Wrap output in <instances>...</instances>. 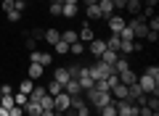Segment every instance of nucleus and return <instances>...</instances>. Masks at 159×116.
Returning a JSON list of instances; mask_svg holds the SVG:
<instances>
[{
    "instance_id": "nucleus-14",
    "label": "nucleus",
    "mask_w": 159,
    "mask_h": 116,
    "mask_svg": "<svg viewBox=\"0 0 159 116\" xmlns=\"http://www.w3.org/2000/svg\"><path fill=\"white\" fill-rule=\"evenodd\" d=\"M43 74H45V66H40V63H29V71H27L29 79H40Z\"/></svg>"
},
{
    "instance_id": "nucleus-8",
    "label": "nucleus",
    "mask_w": 159,
    "mask_h": 116,
    "mask_svg": "<svg viewBox=\"0 0 159 116\" xmlns=\"http://www.w3.org/2000/svg\"><path fill=\"white\" fill-rule=\"evenodd\" d=\"M88 45H90V55L93 58H101V53L106 50V40H90Z\"/></svg>"
},
{
    "instance_id": "nucleus-40",
    "label": "nucleus",
    "mask_w": 159,
    "mask_h": 116,
    "mask_svg": "<svg viewBox=\"0 0 159 116\" xmlns=\"http://www.w3.org/2000/svg\"><path fill=\"white\" fill-rule=\"evenodd\" d=\"M143 40H148V42L154 45V42H157V40H159V32H148V34H146V37H143Z\"/></svg>"
},
{
    "instance_id": "nucleus-33",
    "label": "nucleus",
    "mask_w": 159,
    "mask_h": 116,
    "mask_svg": "<svg viewBox=\"0 0 159 116\" xmlns=\"http://www.w3.org/2000/svg\"><path fill=\"white\" fill-rule=\"evenodd\" d=\"M21 16H24V13H19L16 8H13V11H8V13H6V19H8V21H11V24H16L19 19H21Z\"/></svg>"
},
{
    "instance_id": "nucleus-3",
    "label": "nucleus",
    "mask_w": 159,
    "mask_h": 116,
    "mask_svg": "<svg viewBox=\"0 0 159 116\" xmlns=\"http://www.w3.org/2000/svg\"><path fill=\"white\" fill-rule=\"evenodd\" d=\"M138 87H141L146 95H159V79L143 74V77H138Z\"/></svg>"
},
{
    "instance_id": "nucleus-26",
    "label": "nucleus",
    "mask_w": 159,
    "mask_h": 116,
    "mask_svg": "<svg viewBox=\"0 0 159 116\" xmlns=\"http://www.w3.org/2000/svg\"><path fill=\"white\" fill-rule=\"evenodd\" d=\"M69 53H72V55H82V53H85V42H80V40L72 42V45H69Z\"/></svg>"
},
{
    "instance_id": "nucleus-29",
    "label": "nucleus",
    "mask_w": 159,
    "mask_h": 116,
    "mask_svg": "<svg viewBox=\"0 0 159 116\" xmlns=\"http://www.w3.org/2000/svg\"><path fill=\"white\" fill-rule=\"evenodd\" d=\"M61 40H64V42H69V45H72V42H77V32L66 29V32H61Z\"/></svg>"
},
{
    "instance_id": "nucleus-28",
    "label": "nucleus",
    "mask_w": 159,
    "mask_h": 116,
    "mask_svg": "<svg viewBox=\"0 0 159 116\" xmlns=\"http://www.w3.org/2000/svg\"><path fill=\"white\" fill-rule=\"evenodd\" d=\"M98 116H117L114 103H109V105H103V108H98Z\"/></svg>"
},
{
    "instance_id": "nucleus-20",
    "label": "nucleus",
    "mask_w": 159,
    "mask_h": 116,
    "mask_svg": "<svg viewBox=\"0 0 159 116\" xmlns=\"http://www.w3.org/2000/svg\"><path fill=\"white\" fill-rule=\"evenodd\" d=\"M32 90H34V79H21V82H19V92H24V95H29V92H32Z\"/></svg>"
},
{
    "instance_id": "nucleus-7",
    "label": "nucleus",
    "mask_w": 159,
    "mask_h": 116,
    "mask_svg": "<svg viewBox=\"0 0 159 116\" xmlns=\"http://www.w3.org/2000/svg\"><path fill=\"white\" fill-rule=\"evenodd\" d=\"M77 40H80V42H90V40H96V32H93V29H90V21H88V24H82V29H80V32H77Z\"/></svg>"
},
{
    "instance_id": "nucleus-37",
    "label": "nucleus",
    "mask_w": 159,
    "mask_h": 116,
    "mask_svg": "<svg viewBox=\"0 0 159 116\" xmlns=\"http://www.w3.org/2000/svg\"><path fill=\"white\" fill-rule=\"evenodd\" d=\"M13 8H16L19 13H24V8H27V0H13Z\"/></svg>"
},
{
    "instance_id": "nucleus-12",
    "label": "nucleus",
    "mask_w": 159,
    "mask_h": 116,
    "mask_svg": "<svg viewBox=\"0 0 159 116\" xmlns=\"http://www.w3.org/2000/svg\"><path fill=\"white\" fill-rule=\"evenodd\" d=\"M53 79H56L58 84H66L69 79H72V77H69V69H66V66H58L56 71H53Z\"/></svg>"
},
{
    "instance_id": "nucleus-43",
    "label": "nucleus",
    "mask_w": 159,
    "mask_h": 116,
    "mask_svg": "<svg viewBox=\"0 0 159 116\" xmlns=\"http://www.w3.org/2000/svg\"><path fill=\"white\" fill-rule=\"evenodd\" d=\"M27 50H37V40H32V37H27Z\"/></svg>"
},
{
    "instance_id": "nucleus-41",
    "label": "nucleus",
    "mask_w": 159,
    "mask_h": 116,
    "mask_svg": "<svg viewBox=\"0 0 159 116\" xmlns=\"http://www.w3.org/2000/svg\"><path fill=\"white\" fill-rule=\"evenodd\" d=\"M13 11V0H3V13Z\"/></svg>"
},
{
    "instance_id": "nucleus-13",
    "label": "nucleus",
    "mask_w": 159,
    "mask_h": 116,
    "mask_svg": "<svg viewBox=\"0 0 159 116\" xmlns=\"http://www.w3.org/2000/svg\"><path fill=\"white\" fill-rule=\"evenodd\" d=\"M96 6H98V11H101V16H103V19H106V16H114V6H111V0H98Z\"/></svg>"
},
{
    "instance_id": "nucleus-44",
    "label": "nucleus",
    "mask_w": 159,
    "mask_h": 116,
    "mask_svg": "<svg viewBox=\"0 0 159 116\" xmlns=\"http://www.w3.org/2000/svg\"><path fill=\"white\" fill-rule=\"evenodd\" d=\"M143 3H146L148 8H157V3H159V0H143Z\"/></svg>"
},
{
    "instance_id": "nucleus-4",
    "label": "nucleus",
    "mask_w": 159,
    "mask_h": 116,
    "mask_svg": "<svg viewBox=\"0 0 159 116\" xmlns=\"http://www.w3.org/2000/svg\"><path fill=\"white\" fill-rule=\"evenodd\" d=\"M53 55L48 50H29V63H40V66H51Z\"/></svg>"
},
{
    "instance_id": "nucleus-9",
    "label": "nucleus",
    "mask_w": 159,
    "mask_h": 116,
    "mask_svg": "<svg viewBox=\"0 0 159 116\" xmlns=\"http://www.w3.org/2000/svg\"><path fill=\"white\" fill-rule=\"evenodd\" d=\"M117 79H119L122 84H133V82H138V74L133 71V69H125V71L117 74Z\"/></svg>"
},
{
    "instance_id": "nucleus-39",
    "label": "nucleus",
    "mask_w": 159,
    "mask_h": 116,
    "mask_svg": "<svg viewBox=\"0 0 159 116\" xmlns=\"http://www.w3.org/2000/svg\"><path fill=\"white\" fill-rule=\"evenodd\" d=\"M111 6H114V11H122L127 6V0H111Z\"/></svg>"
},
{
    "instance_id": "nucleus-48",
    "label": "nucleus",
    "mask_w": 159,
    "mask_h": 116,
    "mask_svg": "<svg viewBox=\"0 0 159 116\" xmlns=\"http://www.w3.org/2000/svg\"><path fill=\"white\" fill-rule=\"evenodd\" d=\"M66 3H77V6H80V0H66Z\"/></svg>"
},
{
    "instance_id": "nucleus-11",
    "label": "nucleus",
    "mask_w": 159,
    "mask_h": 116,
    "mask_svg": "<svg viewBox=\"0 0 159 116\" xmlns=\"http://www.w3.org/2000/svg\"><path fill=\"white\" fill-rule=\"evenodd\" d=\"M111 98H114V100H125V98H127V84L117 82V84L111 87Z\"/></svg>"
},
{
    "instance_id": "nucleus-6",
    "label": "nucleus",
    "mask_w": 159,
    "mask_h": 116,
    "mask_svg": "<svg viewBox=\"0 0 159 116\" xmlns=\"http://www.w3.org/2000/svg\"><path fill=\"white\" fill-rule=\"evenodd\" d=\"M125 24H127L125 16H109V32H111V34H119L122 29H125Z\"/></svg>"
},
{
    "instance_id": "nucleus-2",
    "label": "nucleus",
    "mask_w": 159,
    "mask_h": 116,
    "mask_svg": "<svg viewBox=\"0 0 159 116\" xmlns=\"http://www.w3.org/2000/svg\"><path fill=\"white\" fill-rule=\"evenodd\" d=\"M77 84H80V90H82V92H88V90H93V84H96V79L90 77V69L88 66H80V71H77Z\"/></svg>"
},
{
    "instance_id": "nucleus-35",
    "label": "nucleus",
    "mask_w": 159,
    "mask_h": 116,
    "mask_svg": "<svg viewBox=\"0 0 159 116\" xmlns=\"http://www.w3.org/2000/svg\"><path fill=\"white\" fill-rule=\"evenodd\" d=\"M146 74H148V77H154V79H159V66H154V63H151V66H146Z\"/></svg>"
},
{
    "instance_id": "nucleus-31",
    "label": "nucleus",
    "mask_w": 159,
    "mask_h": 116,
    "mask_svg": "<svg viewBox=\"0 0 159 116\" xmlns=\"http://www.w3.org/2000/svg\"><path fill=\"white\" fill-rule=\"evenodd\" d=\"M13 103H16V105H21V108H24V105L29 103V95H24V92H16V95H13Z\"/></svg>"
},
{
    "instance_id": "nucleus-50",
    "label": "nucleus",
    "mask_w": 159,
    "mask_h": 116,
    "mask_svg": "<svg viewBox=\"0 0 159 116\" xmlns=\"http://www.w3.org/2000/svg\"><path fill=\"white\" fill-rule=\"evenodd\" d=\"M27 3H32V0H27Z\"/></svg>"
},
{
    "instance_id": "nucleus-24",
    "label": "nucleus",
    "mask_w": 159,
    "mask_h": 116,
    "mask_svg": "<svg viewBox=\"0 0 159 116\" xmlns=\"http://www.w3.org/2000/svg\"><path fill=\"white\" fill-rule=\"evenodd\" d=\"M119 45H122V40H119V34H111V37L106 40V48H109V50H117V53H119Z\"/></svg>"
},
{
    "instance_id": "nucleus-18",
    "label": "nucleus",
    "mask_w": 159,
    "mask_h": 116,
    "mask_svg": "<svg viewBox=\"0 0 159 116\" xmlns=\"http://www.w3.org/2000/svg\"><path fill=\"white\" fill-rule=\"evenodd\" d=\"M45 95H48V90H45V87H40V84H34V90L29 92V100H34V103H40V100L45 98Z\"/></svg>"
},
{
    "instance_id": "nucleus-30",
    "label": "nucleus",
    "mask_w": 159,
    "mask_h": 116,
    "mask_svg": "<svg viewBox=\"0 0 159 116\" xmlns=\"http://www.w3.org/2000/svg\"><path fill=\"white\" fill-rule=\"evenodd\" d=\"M40 108L43 111H53V95H45V98L40 100Z\"/></svg>"
},
{
    "instance_id": "nucleus-16",
    "label": "nucleus",
    "mask_w": 159,
    "mask_h": 116,
    "mask_svg": "<svg viewBox=\"0 0 159 116\" xmlns=\"http://www.w3.org/2000/svg\"><path fill=\"white\" fill-rule=\"evenodd\" d=\"M43 114V108H40V103H34V100H29L27 105H24V116H40Z\"/></svg>"
},
{
    "instance_id": "nucleus-10",
    "label": "nucleus",
    "mask_w": 159,
    "mask_h": 116,
    "mask_svg": "<svg viewBox=\"0 0 159 116\" xmlns=\"http://www.w3.org/2000/svg\"><path fill=\"white\" fill-rule=\"evenodd\" d=\"M77 13H80V6H77V3H64V6H61V16H64V19H74Z\"/></svg>"
},
{
    "instance_id": "nucleus-49",
    "label": "nucleus",
    "mask_w": 159,
    "mask_h": 116,
    "mask_svg": "<svg viewBox=\"0 0 159 116\" xmlns=\"http://www.w3.org/2000/svg\"><path fill=\"white\" fill-rule=\"evenodd\" d=\"M135 3H143V0H135Z\"/></svg>"
},
{
    "instance_id": "nucleus-45",
    "label": "nucleus",
    "mask_w": 159,
    "mask_h": 116,
    "mask_svg": "<svg viewBox=\"0 0 159 116\" xmlns=\"http://www.w3.org/2000/svg\"><path fill=\"white\" fill-rule=\"evenodd\" d=\"M40 116H56V111H43Z\"/></svg>"
},
{
    "instance_id": "nucleus-25",
    "label": "nucleus",
    "mask_w": 159,
    "mask_h": 116,
    "mask_svg": "<svg viewBox=\"0 0 159 116\" xmlns=\"http://www.w3.org/2000/svg\"><path fill=\"white\" fill-rule=\"evenodd\" d=\"M13 95H0V108H6V111H11L13 108Z\"/></svg>"
},
{
    "instance_id": "nucleus-19",
    "label": "nucleus",
    "mask_w": 159,
    "mask_h": 116,
    "mask_svg": "<svg viewBox=\"0 0 159 116\" xmlns=\"http://www.w3.org/2000/svg\"><path fill=\"white\" fill-rule=\"evenodd\" d=\"M64 92H66V95H82V90H80L77 79H69V82L64 84Z\"/></svg>"
},
{
    "instance_id": "nucleus-46",
    "label": "nucleus",
    "mask_w": 159,
    "mask_h": 116,
    "mask_svg": "<svg viewBox=\"0 0 159 116\" xmlns=\"http://www.w3.org/2000/svg\"><path fill=\"white\" fill-rule=\"evenodd\" d=\"M82 3H85V6H96L98 0H82Z\"/></svg>"
},
{
    "instance_id": "nucleus-27",
    "label": "nucleus",
    "mask_w": 159,
    "mask_h": 116,
    "mask_svg": "<svg viewBox=\"0 0 159 116\" xmlns=\"http://www.w3.org/2000/svg\"><path fill=\"white\" fill-rule=\"evenodd\" d=\"M53 50H56L58 55H66V53H69V42H64V40H58V42L53 45Z\"/></svg>"
},
{
    "instance_id": "nucleus-34",
    "label": "nucleus",
    "mask_w": 159,
    "mask_h": 116,
    "mask_svg": "<svg viewBox=\"0 0 159 116\" xmlns=\"http://www.w3.org/2000/svg\"><path fill=\"white\" fill-rule=\"evenodd\" d=\"M90 111H93V108H90V105L85 103V105H80V108L74 111V114H77V116H90Z\"/></svg>"
},
{
    "instance_id": "nucleus-5",
    "label": "nucleus",
    "mask_w": 159,
    "mask_h": 116,
    "mask_svg": "<svg viewBox=\"0 0 159 116\" xmlns=\"http://www.w3.org/2000/svg\"><path fill=\"white\" fill-rule=\"evenodd\" d=\"M127 27L133 29V37H146V34H148L146 19H141V16H135V19H133V21H127Z\"/></svg>"
},
{
    "instance_id": "nucleus-1",
    "label": "nucleus",
    "mask_w": 159,
    "mask_h": 116,
    "mask_svg": "<svg viewBox=\"0 0 159 116\" xmlns=\"http://www.w3.org/2000/svg\"><path fill=\"white\" fill-rule=\"evenodd\" d=\"M85 103L90 105V108H103V105H109V103H114V98H111V92H106V90H88L85 92Z\"/></svg>"
},
{
    "instance_id": "nucleus-36",
    "label": "nucleus",
    "mask_w": 159,
    "mask_h": 116,
    "mask_svg": "<svg viewBox=\"0 0 159 116\" xmlns=\"http://www.w3.org/2000/svg\"><path fill=\"white\" fill-rule=\"evenodd\" d=\"M43 34H45V29H32V32H29V37L40 42V40H43Z\"/></svg>"
},
{
    "instance_id": "nucleus-23",
    "label": "nucleus",
    "mask_w": 159,
    "mask_h": 116,
    "mask_svg": "<svg viewBox=\"0 0 159 116\" xmlns=\"http://www.w3.org/2000/svg\"><path fill=\"white\" fill-rule=\"evenodd\" d=\"M85 16H90V21H98L101 16V11H98V6H85Z\"/></svg>"
},
{
    "instance_id": "nucleus-42",
    "label": "nucleus",
    "mask_w": 159,
    "mask_h": 116,
    "mask_svg": "<svg viewBox=\"0 0 159 116\" xmlns=\"http://www.w3.org/2000/svg\"><path fill=\"white\" fill-rule=\"evenodd\" d=\"M11 92H13V87H11V84H8V82L3 84V87H0V95H11Z\"/></svg>"
},
{
    "instance_id": "nucleus-38",
    "label": "nucleus",
    "mask_w": 159,
    "mask_h": 116,
    "mask_svg": "<svg viewBox=\"0 0 159 116\" xmlns=\"http://www.w3.org/2000/svg\"><path fill=\"white\" fill-rule=\"evenodd\" d=\"M8 116H24V108L21 105H13V108L8 111Z\"/></svg>"
},
{
    "instance_id": "nucleus-47",
    "label": "nucleus",
    "mask_w": 159,
    "mask_h": 116,
    "mask_svg": "<svg viewBox=\"0 0 159 116\" xmlns=\"http://www.w3.org/2000/svg\"><path fill=\"white\" fill-rule=\"evenodd\" d=\"M0 116H8V111H6V108H0Z\"/></svg>"
},
{
    "instance_id": "nucleus-17",
    "label": "nucleus",
    "mask_w": 159,
    "mask_h": 116,
    "mask_svg": "<svg viewBox=\"0 0 159 116\" xmlns=\"http://www.w3.org/2000/svg\"><path fill=\"white\" fill-rule=\"evenodd\" d=\"M117 58H119V53H117V50H103V53H101V61L103 63H109V66H114V61H117Z\"/></svg>"
},
{
    "instance_id": "nucleus-32",
    "label": "nucleus",
    "mask_w": 159,
    "mask_h": 116,
    "mask_svg": "<svg viewBox=\"0 0 159 116\" xmlns=\"http://www.w3.org/2000/svg\"><path fill=\"white\" fill-rule=\"evenodd\" d=\"M61 6H64V3H48V11H51V16H61Z\"/></svg>"
},
{
    "instance_id": "nucleus-15",
    "label": "nucleus",
    "mask_w": 159,
    "mask_h": 116,
    "mask_svg": "<svg viewBox=\"0 0 159 116\" xmlns=\"http://www.w3.org/2000/svg\"><path fill=\"white\" fill-rule=\"evenodd\" d=\"M43 40H45L48 45H56L58 40H61V32H58V29H45V34H43Z\"/></svg>"
},
{
    "instance_id": "nucleus-22",
    "label": "nucleus",
    "mask_w": 159,
    "mask_h": 116,
    "mask_svg": "<svg viewBox=\"0 0 159 116\" xmlns=\"http://www.w3.org/2000/svg\"><path fill=\"white\" fill-rule=\"evenodd\" d=\"M45 90H48V95H53V98H56L58 92H64V84H58L56 79H51V82H48V87H45Z\"/></svg>"
},
{
    "instance_id": "nucleus-21",
    "label": "nucleus",
    "mask_w": 159,
    "mask_h": 116,
    "mask_svg": "<svg viewBox=\"0 0 159 116\" xmlns=\"http://www.w3.org/2000/svg\"><path fill=\"white\" fill-rule=\"evenodd\" d=\"M141 8H143V3H135V0H127L125 11L130 13V16H138V13H141Z\"/></svg>"
}]
</instances>
